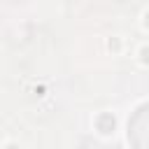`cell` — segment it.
Instances as JSON below:
<instances>
[{
    "label": "cell",
    "mask_w": 149,
    "mask_h": 149,
    "mask_svg": "<svg viewBox=\"0 0 149 149\" xmlns=\"http://www.w3.org/2000/svg\"><path fill=\"white\" fill-rule=\"evenodd\" d=\"M144 130H149V105L140 107L135 116L128 121V137H135L137 133H144Z\"/></svg>",
    "instance_id": "1"
},
{
    "label": "cell",
    "mask_w": 149,
    "mask_h": 149,
    "mask_svg": "<svg viewBox=\"0 0 149 149\" xmlns=\"http://www.w3.org/2000/svg\"><path fill=\"white\" fill-rule=\"evenodd\" d=\"M114 128V116L112 114H102L100 119H98V130L100 133H109Z\"/></svg>",
    "instance_id": "2"
},
{
    "label": "cell",
    "mask_w": 149,
    "mask_h": 149,
    "mask_svg": "<svg viewBox=\"0 0 149 149\" xmlns=\"http://www.w3.org/2000/svg\"><path fill=\"white\" fill-rule=\"evenodd\" d=\"M142 56H144V61L149 63V49H144V51H142Z\"/></svg>",
    "instance_id": "3"
},
{
    "label": "cell",
    "mask_w": 149,
    "mask_h": 149,
    "mask_svg": "<svg viewBox=\"0 0 149 149\" xmlns=\"http://www.w3.org/2000/svg\"><path fill=\"white\" fill-rule=\"evenodd\" d=\"M147 26H149V14H147Z\"/></svg>",
    "instance_id": "4"
}]
</instances>
